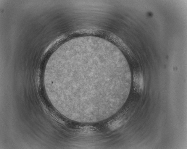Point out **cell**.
Returning <instances> with one entry per match:
<instances>
[{"label":"cell","mask_w":187,"mask_h":149,"mask_svg":"<svg viewBox=\"0 0 187 149\" xmlns=\"http://www.w3.org/2000/svg\"><path fill=\"white\" fill-rule=\"evenodd\" d=\"M133 82L134 92L141 94L144 88V78L142 72L138 69H134L133 71Z\"/></svg>","instance_id":"1"}]
</instances>
